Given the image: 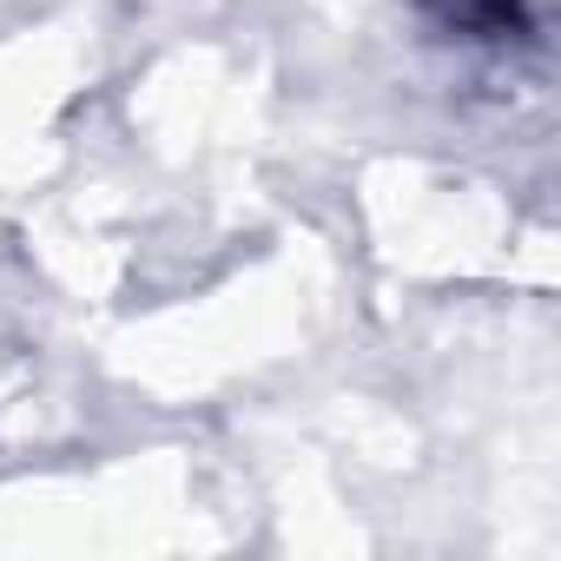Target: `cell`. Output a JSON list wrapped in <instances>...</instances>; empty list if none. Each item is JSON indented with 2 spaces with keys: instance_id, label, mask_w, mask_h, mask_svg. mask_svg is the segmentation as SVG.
Returning <instances> with one entry per match:
<instances>
[{
  "instance_id": "obj_1",
  "label": "cell",
  "mask_w": 561,
  "mask_h": 561,
  "mask_svg": "<svg viewBox=\"0 0 561 561\" xmlns=\"http://www.w3.org/2000/svg\"><path fill=\"white\" fill-rule=\"evenodd\" d=\"M436 8H443L456 27H476V34L522 27V8H515V0H436Z\"/></svg>"
}]
</instances>
